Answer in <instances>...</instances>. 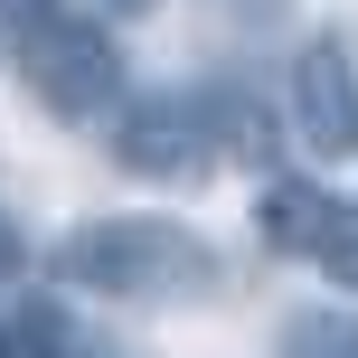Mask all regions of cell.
Segmentation results:
<instances>
[{
  "label": "cell",
  "mask_w": 358,
  "mask_h": 358,
  "mask_svg": "<svg viewBox=\"0 0 358 358\" xmlns=\"http://www.w3.org/2000/svg\"><path fill=\"white\" fill-rule=\"evenodd\" d=\"M10 57H19V85H29L57 123H104L113 94H123V48H113L94 19L38 10L29 29L10 38Z\"/></svg>",
  "instance_id": "2"
},
{
  "label": "cell",
  "mask_w": 358,
  "mask_h": 358,
  "mask_svg": "<svg viewBox=\"0 0 358 358\" xmlns=\"http://www.w3.org/2000/svg\"><path fill=\"white\" fill-rule=\"evenodd\" d=\"M311 264H321L340 292H358V208H330V227H321V245H311Z\"/></svg>",
  "instance_id": "6"
},
{
  "label": "cell",
  "mask_w": 358,
  "mask_h": 358,
  "mask_svg": "<svg viewBox=\"0 0 358 358\" xmlns=\"http://www.w3.org/2000/svg\"><path fill=\"white\" fill-rule=\"evenodd\" d=\"M208 94H142V104L113 123V161L132 179H208L217 161V123Z\"/></svg>",
  "instance_id": "3"
},
{
  "label": "cell",
  "mask_w": 358,
  "mask_h": 358,
  "mask_svg": "<svg viewBox=\"0 0 358 358\" xmlns=\"http://www.w3.org/2000/svg\"><path fill=\"white\" fill-rule=\"evenodd\" d=\"M273 358H358V330H330V321H292Z\"/></svg>",
  "instance_id": "7"
},
{
  "label": "cell",
  "mask_w": 358,
  "mask_h": 358,
  "mask_svg": "<svg viewBox=\"0 0 358 358\" xmlns=\"http://www.w3.org/2000/svg\"><path fill=\"white\" fill-rule=\"evenodd\" d=\"M0 358H29V349H19V330H0Z\"/></svg>",
  "instance_id": "11"
},
{
  "label": "cell",
  "mask_w": 358,
  "mask_h": 358,
  "mask_svg": "<svg viewBox=\"0 0 358 358\" xmlns=\"http://www.w3.org/2000/svg\"><path fill=\"white\" fill-rule=\"evenodd\" d=\"M57 273L123 311H208L227 292V255L179 217H85L57 245Z\"/></svg>",
  "instance_id": "1"
},
{
  "label": "cell",
  "mask_w": 358,
  "mask_h": 358,
  "mask_svg": "<svg viewBox=\"0 0 358 358\" xmlns=\"http://www.w3.org/2000/svg\"><path fill=\"white\" fill-rule=\"evenodd\" d=\"M292 132L311 161H358V66L340 38H311L292 57Z\"/></svg>",
  "instance_id": "4"
},
{
  "label": "cell",
  "mask_w": 358,
  "mask_h": 358,
  "mask_svg": "<svg viewBox=\"0 0 358 358\" xmlns=\"http://www.w3.org/2000/svg\"><path fill=\"white\" fill-rule=\"evenodd\" d=\"M38 10H48V0H0V48H10V38H19V29H29V19H38Z\"/></svg>",
  "instance_id": "8"
},
{
  "label": "cell",
  "mask_w": 358,
  "mask_h": 358,
  "mask_svg": "<svg viewBox=\"0 0 358 358\" xmlns=\"http://www.w3.org/2000/svg\"><path fill=\"white\" fill-rule=\"evenodd\" d=\"M19 255H29V245H19V227H10V217H0V283H10V273H19Z\"/></svg>",
  "instance_id": "9"
},
{
  "label": "cell",
  "mask_w": 358,
  "mask_h": 358,
  "mask_svg": "<svg viewBox=\"0 0 358 358\" xmlns=\"http://www.w3.org/2000/svg\"><path fill=\"white\" fill-rule=\"evenodd\" d=\"M330 208H340V198H321L311 179H273V189H264V236L311 255V245H321V227H330Z\"/></svg>",
  "instance_id": "5"
},
{
  "label": "cell",
  "mask_w": 358,
  "mask_h": 358,
  "mask_svg": "<svg viewBox=\"0 0 358 358\" xmlns=\"http://www.w3.org/2000/svg\"><path fill=\"white\" fill-rule=\"evenodd\" d=\"M104 10H123V19H151V10H161V0H104Z\"/></svg>",
  "instance_id": "10"
}]
</instances>
